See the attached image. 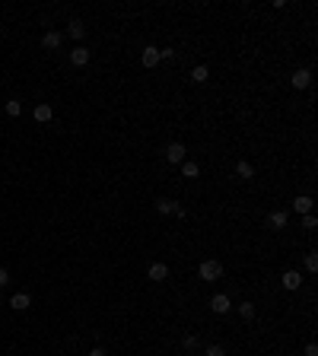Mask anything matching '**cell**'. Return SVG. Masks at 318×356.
<instances>
[{"label":"cell","instance_id":"1","mask_svg":"<svg viewBox=\"0 0 318 356\" xmlns=\"http://www.w3.org/2000/svg\"><path fill=\"white\" fill-rule=\"evenodd\" d=\"M220 277H223V264L220 261H213V258H210V261L201 264V280L213 283V280H220Z\"/></svg>","mask_w":318,"mask_h":356},{"label":"cell","instance_id":"2","mask_svg":"<svg viewBox=\"0 0 318 356\" xmlns=\"http://www.w3.org/2000/svg\"><path fill=\"white\" fill-rule=\"evenodd\" d=\"M290 83H293V89H309V86H312V70H309V67H299V70L290 76Z\"/></svg>","mask_w":318,"mask_h":356},{"label":"cell","instance_id":"3","mask_svg":"<svg viewBox=\"0 0 318 356\" xmlns=\"http://www.w3.org/2000/svg\"><path fill=\"white\" fill-rule=\"evenodd\" d=\"M185 156H188L185 143H169V146H166V159L172 162V166H178V162H185Z\"/></svg>","mask_w":318,"mask_h":356},{"label":"cell","instance_id":"4","mask_svg":"<svg viewBox=\"0 0 318 356\" xmlns=\"http://www.w3.org/2000/svg\"><path fill=\"white\" fill-rule=\"evenodd\" d=\"M229 309H233V302H229L226 293H217V296L210 299V312H217V315H226Z\"/></svg>","mask_w":318,"mask_h":356},{"label":"cell","instance_id":"5","mask_svg":"<svg viewBox=\"0 0 318 356\" xmlns=\"http://www.w3.org/2000/svg\"><path fill=\"white\" fill-rule=\"evenodd\" d=\"M32 118H35V121H38V124H48V121H51V118H54V108H51V105H48V102H38V105H35V108H32Z\"/></svg>","mask_w":318,"mask_h":356},{"label":"cell","instance_id":"6","mask_svg":"<svg viewBox=\"0 0 318 356\" xmlns=\"http://www.w3.org/2000/svg\"><path fill=\"white\" fill-rule=\"evenodd\" d=\"M147 277L153 283H162L169 277V264H162V261H156V264H150V271H147Z\"/></svg>","mask_w":318,"mask_h":356},{"label":"cell","instance_id":"7","mask_svg":"<svg viewBox=\"0 0 318 356\" xmlns=\"http://www.w3.org/2000/svg\"><path fill=\"white\" fill-rule=\"evenodd\" d=\"M70 64H73V67H86V64H89V48L76 45V48L70 51Z\"/></svg>","mask_w":318,"mask_h":356},{"label":"cell","instance_id":"8","mask_svg":"<svg viewBox=\"0 0 318 356\" xmlns=\"http://www.w3.org/2000/svg\"><path fill=\"white\" fill-rule=\"evenodd\" d=\"M61 41H64V35H61V32H45V35H41V48H48V51H57V48H61Z\"/></svg>","mask_w":318,"mask_h":356},{"label":"cell","instance_id":"9","mask_svg":"<svg viewBox=\"0 0 318 356\" xmlns=\"http://www.w3.org/2000/svg\"><path fill=\"white\" fill-rule=\"evenodd\" d=\"M140 60H143V67H156L159 64V48H153V45H147V48H143V54H140Z\"/></svg>","mask_w":318,"mask_h":356},{"label":"cell","instance_id":"10","mask_svg":"<svg viewBox=\"0 0 318 356\" xmlns=\"http://www.w3.org/2000/svg\"><path fill=\"white\" fill-rule=\"evenodd\" d=\"M312 207H315V201H312L309 194H299L296 201H293V210H296V213H303V216H306V213H312Z\"/></svg>","mask_w":318,"mask_h":356},{"label":"cell","instance_id":"11","mask_svg":"<svg viewBox=\"0 0 318 356\" xmlns=\"http://www.w3.org/2000/svg\"><path fill=\"white\" fill-rule=\"evenodd\" d=\"M287 220H290L287 210H274V213L268 216V226H271V229H287Z\"/></svg>","mask_w":318,"mask_h":356},{"label":"cell","instance_id":"12","mask_svg":"<svg viewBox=\"0 0 318 356\" xmlns=\"http://www.w3.org/2000/svg\"><path fill=\"white\" fill-rule=\"evenodd\" d=\"M10 306L16 312H25V309L32 306V296H29V293H16V296H10Z\"/></svg>","mask_w":318,"mask_h":356},{"label":"cell","instance_id":"13","mask_svg":"<svg viewBox=\"0 0 318 356\" xmlns=\"http://www.w3.org/2000/svg\"><path fill=\"white\" fill-rule=\"evenodd\" d=\"M283 280V286H287V290H299V283H303V277H299V271H287L280 277Z\"/></svg>","mask_w":318,"mask_h":356},{"label":"cell","instance_id":"14","mask_svg":"<svg viewBox=\"0 0 318 356\" xmlns=\"http://www.w3.org/2000/svg\"><path fill=\"white\" fill-rule=\"evenodd\" d=\"M156 210H159L162 216H169V213H175V210H178V204H175V201H169V197H159V201H156Z\"/></svg>","mask_w":318,"mask_h":356},{"label":"cell","instance_id":"15","mask_svg":"<svg viewBox=\"0 0 318 356\" xmlns=\"http://www.w3.org/2000/svg\"><path fill=\"white\" fill-rule=\"evenodd\" d=\"M67 35H70V38H76V41H80V38L86 35V25H83L80 19H73L70 25H67Z\"/></svg>","mask_w":318,"mask_h":356},{"label":"cell","instance_id":"16","mask_svg":"<svg viewBox=\"0 0 318 356\" xmlns=\"http://www.w3.org/2000/svg\"><path fill=\"white\" fill-rule=\"evenodd\" d=\"M3 111H6L10 118H19V115H22V102H19V99H6Z\"/></svg>","mask_w":318,"mask_h":356},{"label":"cell","instance_id":"17","mask_svg":"<svg viewBox=\"0 0 318 356\" xmlns=\"http://www.w3.org/2000/svg\"><path fill=\"white\" fill-rule=\"evenodd\" d=\"M197 172H201L197 162H188V159L182 162V175H185V178H197Z\"/></svg>","mask_w":318,"mask_h":356},{"label":"cell","instance_id":"18","mask_svg":"<svg viewBox=\"0 0 318 356\" xmlns=\"http://www.w3.org/2000/svg\"><path fill=\"white\" fill-rule=\"evenodd\" d=\"M207 76H210V70H207V67H204V64H201V67H194V70H191V80H194V83H207Z\"/></svg>","mask_w":318,"mask_h":356},{"label":"cell","instance_id":"19","mask_svg":"<svg viewBox=\"0 0 318 356\" xmlns=\"http://www.w3.org/2000/svg\"><path fill=\"white\" fill-rule=\"evenodd\" d=\"M236 172H239V178H252L255 175V169H252V162H239V166H236Z\"/></svg>","mask_w":318,"mask_h":356},{"label":"cell","instance_id":"20","mask_svg":"<svg viewBox=\"0 0 318 356\" xmlns=\"http://www.w3.org/2000/svg\"><path fill=\"white\" fill-rule=\"evenodd\" d=\"M239 315H242L245 321H248V318H255V306H252V302H242V306H239Z\"/></svg>","mask_w":318,"mask_h":356},{"label":"cell","instance_id":"21","mask_svg":"<svg viewBox=\"0 0 318 356\" xmlns=\"http://www.w3.org/2000/svg\"><path fill=\"white\" fill-rule=\"evenodd\" d=\"M182 347H185V350H194V347H197V337H194V334H185V337H182Z\"/></svg>","mask_w":318,"mask_h":356},{"label":"cell","instance_id":"22","mask_svg":"<svg viewBox=\"0 0 318 356\" xmlns=\"http://www.w3.org/2000/svg\"><path fill=\"white\" fill-rule=\"evenodd\" d=\"M204 356H226V350H223L220 344H210V347H207V353H204Z\"/></svg>","mask_w":318,"mask_h":356},{"label":"cell","instance_id":"23","mask_svg":"<svg viewBox=\"0 0 318 356\" xmlns=\"http://www.w3.org/2000/svg\"><path fill=\"white\" fill-rule=\"evenodd\" d=\"M315 226H318V220H315L312 213H306V216H303V229H315Z\"/></svg>","mask_w":318,"mask_h":356},{"label":"cell","instance_id":"24","mask_svg":"<svg viewBox=\"0 0 318 356\" xmlns=\"http://www.w3.org/2000/svg\"><path fill=\"white\" fill-rule=\"evenodd\" d=\"M306 267H309V274H315L318 271V258L315 255H306Z\"/></svg>","mask_w":318,"mask_h":356},{"label":"cell","instance_id":"25","mask_svg":"<svg viewBox=\"0 0 318 356\" xmlns=\"http://www.w3.org/2000/svg\"><path fill=\"white\" fill-rule=\"evenodd\" d=\"M10 283V271H6V267H0V286H6Z\"/></svg>","mask_w":318,"mask_h":356},{"label":"cell","instance_id":"26","mask_svg":"<svg viewBox=\"0 0 318 356\" xmlns=\"http://www.w3.org/2000/svg\"><path fill=\"white\" fill-rule=\"evenodd\" d=\"M306 356H318V347L315 344H306Z\"/></svg>","mask_w":318,"mask_h":356},{"label":"cell","instance_id":"27","mask_svg":"<svg viewBox=\"0 0 318 356\" xmlns=\"http://www.w3.org/2000/svg\"><path fill=\"white\" fill-rule=\"evenodd\" d=\"M89 356H108V353L102 350V347H92V350H89Z\"/></svg>","mask_w":318,"mask_h":356}]
</instances>
